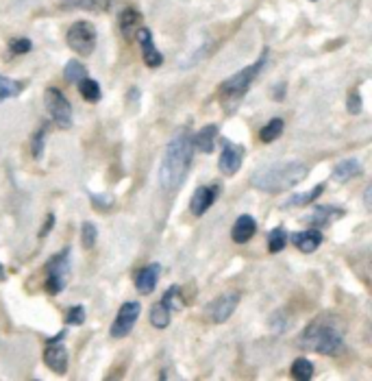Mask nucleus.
<instances>
[{
    "label": "nucleus",
    "mask_w": 372,
    "mask_h": 381,
    "mask_svg": "<svg viewBox=\"0 0 372 381\" xmlns=\"http://www.w3.org/2000/svg\"><path fill=\"white\" fill-rule=\"evenodd\" d=\"M46 133H48V125L44 122L33 135V140H31V153H33V159H41V153H44V138H46Z\"/></svg>",
    "instance_id": "obj_31"
},
{
    "label": "nucleus",
    "mask_w": 372,
    "mask_h": 381,
    "mask_svg": "<svg viewBox=\"0 0 372 381\" xmlns=\"http://www.w3.org/2000/svg\"><path fill=\"white\" fill-rule=\"evenodd\" d=\"M344 344V327L340 318L322 314L316 316L300 333L298 347L302 351H313L320 356H335Z\"/></svg>",
    "instance_id": "obj_2"
},
{
    "label": "nucleus",
    "mask_w": 372,
    "mask_h": 381,
    "mask_svg": "<svg viewBox=\"0 0 372 381\" xmlns=\"http://www.w3.org/2000/svg\"><path fill=\"white\" fill-rule=\"evenodd\" d=\"M161 303L168 305L170 311H176L183 307V296H181V288L178 285H170L168 290H165V294L161 296Z\"/></svg>",
    "instance_id": "obj_30"
},
{
    "label": "nucleus",
    "mask_w": 372,
    "mask_h": 381,
    "mask_svg": "<svg viewBox=\"0 0 372 381\" xmlns=\"http://www.w3.org/2000/svg\"><path fill=\"white\" fill-rule=\"evenodd\" d=\"M344 216V209L342 207H335V205H320L316 207L307 218L305 223L313 229H324L327 225H331L335 220V218H342Z\"/></svg>",
    "instance_id": "obj_15"
},
{
    "label": "nucleus",
    "mask_w": 372,
    "mask_h": 381,
    "mask_svg": "<svg viewBox=\"0 0 372 381\" xmlns=\"http://www.w3.org/2000/svg\"><path fill=\"white\" fill-rule=\"evenodd\" d=\"M322 192H324V185L320 183V185L311 187L309 192L294 194L292 198L283 203V209H292V207H305V205H309V203H313L316 198H320V194H322Z\"/></svg>",
    "instance_id": "obj_21"
},
{
    "label": "nucleus",
    "mask_w": 372,
    "mask_h": 381,
    "mask_svg": "<svg viewBox=\"0 0 372 381\" xmlns=\"http://www.w3.org/2000/svg\"><path fill=\"white\" fill-rule=\"evenodd\" d=\"M92 205L99 207V209H109L114 205V198L112 196H103V194H92Z\"/></svg>",
    "instance_id": "obj_36"
},
{
    "label": "nucleus",
    "mask_w": 372,
    "mask_h": 381,
    "mask_svg": "<svg viewBox=\"0 0 372 381\" xmlns=\"http://www.w3.org/2000/svg\"><path fill=\"white\" fill-rule=\"evenodd\" d=\"M362 172H364V168H362L360 159H344L333 168V181L347 183V181L355 179V176H360Z\"/></svg>",
    "instance_id": "obj_18"
},
{
    "label": "nucleus",
    "mask_w": 372,
    "mask_h": 381,
    "mask_svg": "<svg viewBox=\"0 0 372 381\" xmlns=\"http://www.w3.org/2000/svg\"><path fill=\"white\" fill-rule=\"evenodd\" d=\"M159 277H161V264L155 262V264L144 266L135 277L137 292L140 294H153V290L157 288V283H159Z\"/></svg>",
    "instance_id": "obj_13"
},
{
    "label": "nucleus",
    "mask_w": 372,
    "mask_h": 381,
    "mask_svg": "<svg viewBox=\"0 0 372 381\" xmlns=\"http://www.w3.org/2000/svg\"><path fill=\"white\" fill-rule=\"evenodd\" d=\"M242 157H244V148L240 144H227L218 157V170L225 176L238 174L242 168Z\"/></svg>",
    "instance_id": "obj_11"
},
{
    "label": "nucleus",
    "mask_w": 372,
    "mask_h": 381,
    "mask_svg": "<svg viewBox=\"0 0 372 381\" xmlns=\"http://www.w3.org/2000/svg\"><path fill=\"white\" fill-rule=\"evenodd\" d=\"M292 244L302 253H313L322 244L320 229H309V231H298L292 236Z\"/></svg>",
    "instance_id": "obj_17"
},
{
    "label": "nucleus",
    "mask_w": 372,
    "mask_h": 381,
    "mask_svg": "<svg viewBox=\"0 0 372 381\" xmlns=\"http://www.w3.org/2000/svg\"><path fill=\"white\" fill-rule=\"evenodd\" d=\"M285 83H279L277 87H274V101H283L285 99Z\"/></svg>",
    "instance_id": "obj_38"
},
{
    "label": "nucleus",
    "mask_w": 372,
    "mask_h": 381,
    "mask_svg": "<svg viewBox=\"0 0 372 381\" xmlns=\"http://www.w3.org/2000/svg\"><path fill=\"white\" fill-rule=\"evenodd\" d=\"M65 322L68 325H83L85 322V307L83 305H74V307H70L65 311Z\"/></svg>",
    "instance_id": "obj_34"
},
{
    "label": "nucleus",
    "mask_w": 372,
    "mask_h": 381,
    "mask_svg": "<svg viewBox=\"0 0 372 381\" xmlns=\"http://www.w3.org/2000/svg\"><path fill=\"white\" fill-rule=\"evenodd\" d=\"M137 42H140L142 46V57H144V63L148 68H159L163 63V54L157 50L155 42H153V33H150V29H146V26H140V29L135 31L133 35Z\"/></svg>",
    "instance_id": "obj_10"
},
{
    "label": "nucleus",
    "mask_w": 372,
    "mask_h": 381,
    "mask_svg": "<svg viewBox=\"0 0 372 381\" xmlns=\"http://www.w3.org/2000/svg\"><path fill=\"white\" fill-rule=\"evenodd\" d=\"M79 92H81V96L85 99L87 103H99L103 99V92H101V85L96 83L94 79L85 76V79H81L79 83H76Z\"/></svg>",
    "instance_id": "obj_23"
},
{
    "label": "nucleus",
    "mask_w": 372,
    "mask_h": 381,
    "mask_svg": "<svg viewBox=\"0 0 372 381\" xmlns=\"http://www.w3.org/2000/svg\"><path fill=\"white\" fill-rule=\"evenodd\" d=\"M347 109H349V114H353V116L362 114V109H364V103H362V94H360V90H351V92H349Z\"/></svg>",
    "instance_id": "obj_33"
},
{
    "label": "nucleus",
    "mask_w": 372,
    "mask_h": 381,
    "mask_svg": "<svg viewBox=\"0 0 372 381\" xmlns=\"http://www.w3.org/2000/svg\"><path fill=\"white\" fill-rule=\"evenodd\" d=\"M257 234V223L251 214H242L236 225H233V231H231V238L236 244H246L251 242V238Z\"/></svg>",
    "instance_id": "obj_16"
},
{
    "label": "nucleus",
    "mask_w": 372,
    "mask_h": 381,
    "mask_svg": "<svg viewBox=\"0 0 372 381\" xmlns=\"http://www.w3.org/2000/svg\"><path fill=\"white\" fill-rule=\"evenodd\" d=\"M218 198V187L216 185H198L194 196H192L189 209L194 216H203L207 209H209Z\"/></svg>",
    "instance_id": "obj_14"
},
{
    "label": "nucleus",
    "mask_w": 372,
    "mask_h": 381,
    "mask_svg": "<svg viewBox=\"0 0 372 381\" xmlns=\"http://www.w3.org/2000/svg\"><path fill=\"white\" fill-rule=\"evenodd\" d=\"M287 244V234L285 229L281 227H274L272 231H268V251L270 253H281Z\"/></svg>",
    "instance_id": "obj_29"
},
{
    "label": "nucleus",
    "mask_w": 372,
    "mask_h": 381,
    "mask_svg": "<svg viewBox=\"0 0 372 381\" xmlns=\"http://www.w3.org/2000/svg\"><path fill=\"white\" fill-rule=\"evenodd\" d=\"M268 57H270V52H268V48H264V52H261V57L255 61V63H251V65H246L244 70H240V72H236L231 79H227V81H223L220 83V87H218V94H220V103H223L229 112L231 109H236L238 107V103L244 99V94L251 90V85L255 83V79L264 72V68H266V63H268Z\"/></svg>",
    "instance_id": "obj_4"
},
{
    "label": "nucleus",
    "mask_w": 372,
    "mask_h": 381,
    "mask_svg": "<svg viewBox=\"0 0 372 381\" xmlns=\"http://www.w3.org/2000/svg\"><path fill=\"white\" fill-rule=\"evenodd\" d=\"M52 225H54V214H48V216H46V225L39 229V238H46L48 231L52 229Z\"/></svg>",
    "instance_id": "obj_37"
},
{
    "label": "nucleus",
    "mask_w": 372,
    "mask_h": 381,
    "mask_svg": "<svg viewBox=\"0 0 372 381\" xmlns=\"http://www.w3.org/2000/svg\"><path fill=\"white\" fill-rule=\"evenodd\" d=\"M44 105L46 112L50 114V120L54 125H59L61 129L72 127V105L63 96V92L57 87H48L44 92Z\"/></svg>",
    "instance_id": "obj_7"
},
{
    "label": "nucleus",
    "mask_w": 372,
    "mask_h": 381,
    "mask_svg": "<svg viewBox=\"0 0 372 381\" xmlns=\"http://www.w3.org/2000/svg\"><path fill=\"white\" fill-rule=\"evenodd\" d=\"M5 279H7V272H5L3 264H0V281H5Z\"/></svg>",
    "instance_id": "obj_40"
},
{
    "label": "nucleus",
    "mask_w": 372,
    "mask_h": 381,
    "mask_svg": "<svg viewBox=\"0 0 372 381\" xmlns=\"http://www.w3.org/2000/svg\"><path fill=\"white\" fill-rule=\"evenodd\" d=\"M26 87L24 81H16V79H9L0 74V103L7 101V99H16L20 96V92Z\"/></svg>",
    "instance_id": "obj_22"
},
{
    "label": "nucleus",
    "mask_w": 372,
    "mask_h": 381,
    "mask_svg": "<svg viewBox=\"0 0 372 381\" xmlns=\"http://www.w3.org/2000/svg\"><path fill=\"white\" fill-rule=\"evenodd\" d=\"M63 76H65V81H68V83L76 85L81 79H85V76H87V68L83 65L81 61L72 59V61H68L65 70H63Z\"/></svg>",
    "instance_id": "obj_28"
},
{
    "label": "nucleus",
    "mask_w": 372,
    "mask_h": 381,
    "mask_svg": "<svg viewBox=\"0 0 372 381\" xmlns=\"http://www.w3.org/2000/svg\"><path fill=\"white\" fill-rule=\"evenodd\" d=\"M46 279H44V290L48 294H59L65 290L68 281H70V275H72V249L68 247L63 249L61 253H57L54 257L46 262Z\"/></svg>",
    "instance_id": "obj_5"
},
{
    "label": "nucleus",
    "mask_w": 372,
    "mask_h": 381,
    "mask_svg": "<svg viewBox=\"0 0 372 381\" xmlns=\"http://www.w3.org/2000/svg\"><path fill=\"white\" fill-rule=\"evenodd\" d=\"M309 174V168L302 161H279L272 166L259 168L253 174V187L266 194H281L285 189H292Z\"/></svg>",
    "instance_id": "obj_3"
},
{
    "label": "nucleus",
    "mask_w": 372,
    "mask_h": 381,
    "mask_svg": "<svg viewBox=\"0 0 372 381\" xmlns=\"http://www.w3.org/2000/svg\"><path fill=\"white\" fill-rule=\"evenodd\" d=\"M289 373H292V377L296 381H309L313 377V364L307 358H298V360H294Z\"/></svg>",
    "instance_id": "obj_27"
},
{
    "label": "nucleus",
    "mask_w": 372,
    "mask_h": 381,
    "mask_svg": "<svg viewBox=\"0 0 372 381\" xmlns=\"http://www.w3.org/2000/svg\"><path fill=\"white\" fill-rule=\"evenodd\" d=\"M96 240H99V229H96L94 223H83L81 227V242H83V247L85 249H94V244Z\"/></svg>",
    "instance_id": "obj_32"
},
{
    "label": "nucleus",
    "mask_w": 372,
    "mask_h": 381,
    "mask_svg": "<svg viewBox=\"0 0 372 381\" xmlns=\"http://www.w3.org/2000/svg\"><path fill=\"white\" fill-rule=\"evenodd\" d=\"M216 135H218V125H207L196 135H192V142H194V148H198L200 153H214Z\"/></svg>",
    "instance_id": "obj_20"
},
{
    "label": "nucleus",
    "mask_w": 372,
    "mask_h": 381,
    "mask_svg": "<svg viewBox=\"0 0 372 381\" xmlns=\"http://www.w3.org/2000/svg\"><path fill=\"white\" fill-rule=\"evenodd\" d=\"M194 142H192V133L183 129L181 133H176L170 140V144L165 146L161 166H159V183L165 192H174L176 187H181L185 181V176L189 172L192 159H194Z\"/></svg>",
    "instance_id": "obj_1"
},
{
    "label": "nucleus",
    "mask_w": 372,
    "mask_h": 381,
    "mask_svg": "<svg viewBox=\"0 0 372 381\" xmlns=\"http://www.w3.org/2000/svg\"><path fill=\"white\" fill-rule=\"evenodd\" d=\"M140 314H142V305L137 303V301H127V303H122V307L118 309V314H116V320L112 322V329H109V336L116 338V340L127 338V336L133 331V327H135L137 318H140Z\"/></svg>",
    "instance_id": "obj_8"
},
{
    "label": "nucleus",
    "mask_w": 372,
    "mask_h": 381,
    "mask_svg": "<svg viewBox=\"0 0 372 381\" xmlns=\"http://www.w3.org/2000/svg\"><path fill=\"white\" fill-rule=\"evenodd\" d=\"M65 9H83V11H107L109 0H63Z\"/></svg>",
    "instance_id": "obj_26"
},
{
    "label": "nucleus",
    "mask_w": 372,
    "mask_h": 381,
    "mask_svg": "<svg viewBox=\"0 0 372 381\" xmlns=\"http://www.w3.org/2000/svg\"><path fill=\"white\" fill-rule=\"evenodd\" d=\"M44 364L52 373L57 375H65L68 371V351L61 342H48L46 351H44Z\"/></svg>",
    "instance_id": "obj_12"
},
{
    "label": "nucleus",
    "mask_w": 372,
    "mask_h": 381,
    "mask_svg": "<svg viewBox=\"0 0 372 381\" xmlns=\"http://www.w3.org/2000/svg\"><path fill=\"white\" fill-rule=\"evenodd\" d=\"M31 48H33L31 39H26V37H16V39H11L9 42V52L11 54H24V52H29Z\"/></svg>",
    "instance_id": "obj_35"
},
{
    "label": "nucleus",
    "mask_w": 372,
    "mask_h": 381,
    "mask_svg": "<svg viewBox=\"0 0 372 381\" xmlns=\"http://www.w3.org/2000/svg\"><path fill=\"white\" fill-rule=\"evenodd\" d=\"M283 129H285V122L281 118H272L268 125L259 131V140L264 142V144H270V142H274L277 138H281Z\"/></svg>",
    "instance_id": "obj_25"
},
{
    "label": "nucleus",
    "mask_w": 372,
    "mask_h": 381,
    "mask_svg": "<svg viewBox=\"0 0 372 381\" xmlns=\"http://www.w3.org/2000/svg\"><path fill=\"white\" fill-rule=\"evenodd\" d=\"M170 316H172L170 307L159 301L153 305V309H150V325H153L155 329H165V327L170 325Z\"/></svg>",
    "instance_id": "obj_24"
},
{
    "label": "nucleus",
    "mask_w": 372,
    "mask_h": 381,
    "mask_svg": "<svg viewBox=\"0 0 372 381\" xmlns=\"http://www.w3.org/2000/svg\"><path fill=\"white\" fill-rule=\"evenodd\" d=\"M65 42L76 54L81 57H87V54L94 52L96 48V29L94 24H90L87 20H79L74 22L65 33Z\"/></svg>",
    "instance_id": "obj_6"
},
{
    "label": "nucleus",
    "mask_w": 372,
    "mask_h": 381,
    "mask_svg": "<svg viewBox=\"0 0 372 381\" xmlns=\"http://www.w3.org/2000/svg\"><path fill=\"white\" fill-rule=\"evenodd\" d=\"M238 303H240L238 292H229V294L218 296L216 301H211L209 307H207V318H209L211 322H227L233 316V311L238 309Z\"/></svg>",
    "instance_id": "obj_9"
},
{
    "label": "nucleus",
    "mask_w": 372,
    "mask_h": 381,
    "mask_svg": "<svg viewBox=\"0 0 372 381\" xmlns=\"http://www.w3.org/2000/svg\"><path fill=\"white\" fill-rule=\"evenodd\" d=\"M118 24H120V31L124 35V39H133L135 31L140 29V24H142V16H140V11H135V9H124L120 13V18H118Z\"/></svg>",
    "instance_id": "obj_19"
},
{
    "label": "nucleus",
    "mask_w": 372,
    "mask_h": 381,
    "mask_svg": "<svg viewBox=\"0 0 372 381\" xmlns=\"http://www.w3.org/2000/svg\"><path fill=\"white\" fill-rule=\"evenodd\" d=\"M370 192H372V187L368 185V187H366V192H364V203H366V209H370V207H372V203H370Z\"/></svg>",
    "instance_id": "obj_39"
}]
</instances>
